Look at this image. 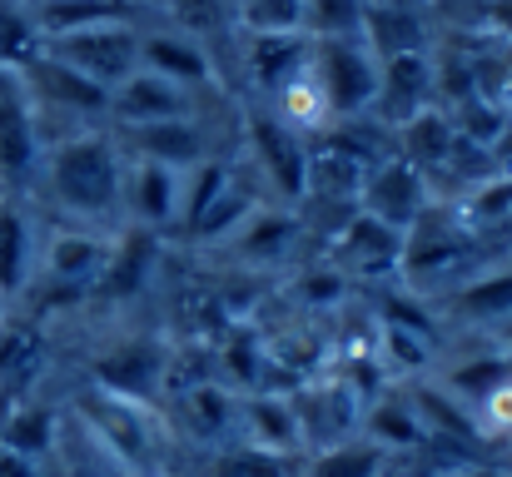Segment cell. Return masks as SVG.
Instances as JSON below:
<instances>
[{
    "label": "cell",
    "mask_w": 512,
    "mask_h": 477,
    "mask_svg": "<svg viewBox=\"0 0 512 477\" xmlns=\"http://www.w3.org/2000/svg\"><path fill=\"white\" fill-rule=\"evenodd\" d=\"M50 189L70 214L100 219L120 204L125 194V174H120V155L105 135H75L65 145H55L50 155Z\"/></svg>",
    "instance_id": "1"
},
{
    "label": "cell",
    "mask_w": 512,
    "mask_h": 477,
    "mask_svg": "<svg viewBox=\"0 0 512 477\" xmlns=\"http://www.w3.org/2000/svg\"><path fill=\"white\" fill-rule=\"evenodd\" d=\"M80 418L100 438L105 458H115L125 468V477H160L165 438H160L155 418L145 413V403H130V398H115V393H100L95 388L80 403Z\"/></svg>",
    "instance_id": "2"
},
{
    "label": "cell",
    "mask_w": 512,
    "mask_h": 477,
    "mask_svg": "<svg viewBox=\"0 0 512 477\" xmlns=\"http://www.w3.org/2000/svg\"><path fill=\"white\" fill-rule=\"evenodd\" d=\"M314 85L329 100V115H363L378 100V60L373 50L353 40H314Z\"/></svg>",
    "instance_id": "3"
},
{
    "label": "cell",
    "mask_w": 512,
    "mask_h": 477,
    "mask_svg": "<svg viewBox=\"0 0 512 477\" xmlns=\"http://www.w3.org/2000/svg\"><path fill=\"white\" fill-rule=\"evenodd\" d=\"M45 50L65 65H75L80 75H90L95 85L115 90L140 70V35L130 25H95V30H75V35H55L45 40Z\"/></svg>",
    "instance_id": "4"
},
{
    "label": "cell",
    "mask_w": 512,
    "mask_h": 477,
    "mask_svg": "<svg viewBox=\"0 0 512 477\" xmlns=\"http://www.w3.org/2000/svg\"><path fill=\"white\" fill-rule=\"evenodd\" d=\"M40 159L35 130V100L20 80V70L0 65V189H25Z\"/></svg>",
    "instance_id": "5"
},
{
    "label": "cell",
    "mask_w": 512,
    "mask_h": 477,
    "mask_svg": "<svg viewBox=\"0 0 512 477\" xmlns=\"http://www.w3.org/2000/svg\"><path fill=\"white\" fill-rule=\"evenodd\" d=\"M358 199H363V214L383 219L398 234H408L423 219V209H428V184H423V174L408 159H388V164L368 169Z\"/></svg>",
    "instance_id": "6"
},
{
    "label": "cell",
    "mask_w": 512,
    "mask_h": 477,
    "mask_svg": "<svg viewBox=\"0 0 512 477\" xmlns=\"http://www.w3.org/2000/svg\"><path fill=\"white\" fill-rule=\"evenodd\" d=\"M20 80H25L30 100H40V105L75 110V115H100V110H110V90L95 85L90 75H80L75 65L55 60L45 45H40V55H35L30 65H20Z\"/></svg>",
    "instance_id": "7"
},
{
    "label": "cell",
    "mask_w": 512,
    "mask_h": 477,
    "mask_svg": "<svg viewBox=\"0 0 512 477\" xmlns=\"http://www.w3.org/2000/svg\"><path fill=\"white\" fill-rule=\"evenodd\" d=\"M249 145L254 159L264 164L269 184H279L289 199L309 194V145L299 140V130H289L279 115H249Z\"/></svg>",
    "instance_id": "8"
},
{
    "label": "cell",
    "mask_w": 512,
    "mask_h": 477,
    "mask_svg": "<svg viewBox=\"0 0 512 477\" xmlns=\"http://www.w3.org/2000/svg\"><path fill=\"white\" fill-rule=\"evenodd\" d=\"M160 378H165V348L150 343V338L120 343V348L95 358V388L115 393V398H130V403H145L160 388Z\"/></svg>",
    "instance_id": "9"
},
{
    "label": "cell",
    "mask_w": 512,
    "mask_h": 477,
    "mask_svg": "<svg viewBox=\"0 0 512 477\" xmlns=\"http://www.w3.org/2000/svg\"><path fill=\"white\" fill-rule=\"evenodd\" d=\"M428 100H433V60H428V50H418V55H393V60H383L378 65V115L388 120V125H408L413 115H423L428 110Z\"/></svg>",
    "instance_id": "10"
},
{
    "label": "cell",
    "mask_w": 512,
    "mask_h": 477,
    "mask_svg": "<svg viewBox=\"0 0 512 477\" xmlns=\"http://www.w3.org/2000/svg\"><path fill=\"white\" fill-rule=\"evenodd\" d=\"M184 110H189V90L165 80V75H155V70H135L125 85L110 90V115L125 130L160 125V120H184Z\"/></svg>",
    "instance_id": "11"
},
{
    "label": "cell",
    "mask_w": 512,
    "mask_h": 477,
    "mask_svg": "<svg viewBox=\"0 0 512 477\" xmlns=\"http://www.w3.org/2000/svg\"><path fill=\"white\" fill-rule=\"evenodd\" d=\"M314 65V40L304 30H284V35H254L249 45V70H254V85L279 95L284 85H294L299 75H309Z\"/></svg>",
    "instance_id": "12"
},
{
    "label": "cell",
    "mask_w": 512,
    "mask_h": 477,
    "mask_svg": "<svg viewBox=\"0 0 512 477\" xmlns=\"http://www.w3.org/2000/svg\"><path fill=\"white\" fill-rule=\"evenodd\" d=\"M358 40L373 50V60H393V55H418L428 50V30L413 15V5H363V30Z\"/></svg>",
    "instance_id": "13"
},
{
    "label": "cell",
    "mask_w": 512,
    "mask_h": 477,
    "mask_svg": "<svg viewBox=\"0 0 512 477\" xmlns=\"http://www.w3.org/2000/svg\"><path fill=\"white\" fill-rule=\"evenodd\" d=\"M403 244H408V234L388 229L373 214H353L343 229V259H348V269H363V274H393L403 264Z\"/></svg>",
    "instance_id": "14"
},
{
    "label": "cell",
    "mask_w": 512,
    "mask_h": 477,
    "mask_svg": "<svg viewBox=\"0 0 512 477\" xmlns=\"http://www.w3.org/2000/svg\"><path fill=\"white\" fill-rule=\"evenodd\" d=\"M179 194H184V189H179V169H170V164L140 159V164L125 174V199H130L135 219L150 224V229L170 224L174 214H179Z\"/></svg>",
    "instance_id": "15"
},
{
    "label": "cell",
    "mask_w": 512,
    "mask_h": 477,
    "mask_svg": "<svg viewBox=\"0 0 512 477\" xmlns=\"http://www.w3.org/2000/svg\"><path fill=\"white\" fill-rule=\"evenodd\" d=\"M135 0H40L35 5V30L40 40L95 30V25H130Z\"/></svg>",
    "instance_id": "16"
},
{
    "label": "cell",
    "mask_w": 512,
    "mask_h": 477,
    "mask_svg": "<svg viewBox=\"0 0 512 477\" xmlns=\"http://www.w3.org/2000/svg\"><path fill=\"white\" fill-rule=\"evenodd\" d=\"M244 428H249V443L254 448H269L279 458H294L304 448V423H299V408L289 398H249L244 403Z\"/></svg>",
    "instance_id": "17"
},
{
    "label": "cell",
    "mask_w": 512,
    "mask_h": 477,
    "mask_svg": "<svg viewBox=\"0 0 512 477\" xmlns=\"http://www.w3.org/2000/svg\"><path fill=\"white\" fill-rule=\"evenodd\" d=\"M140 70H155V75H165V80L184 85V90L214 80L209 55L189 35H150V40H140Z\"/></svg>",
    "instance_id": "18"
},
{
    "label": "cell",
    "mask_w": 512,
    "mask_h": 477,
    "mask_svg": "<svg viewBox=\"0 0 512 477\" xmlns=\"http://www.w3.org/2000/svg\"><path fill=\"white\" fill-rule=\"evenodd\" d=\"M130 145L140 150V159H155V164H170V169H194L204 164V135L189 125V120H160V125H135L125 130Z\"/></svg>",
    "instance_id": "19"
},
{
    "label": "cell",
    "mask_w": 512,
    "mask_h": 477,
    "mask_svg": "<svg viewBox=\"0 0 512 477\" xmlns=\"http://www.w3.org/2000/svg\"><path fill=\"white\" fill-rule=\"evenodd\" d=\"M458 150V130H453V120L448 115H438V110H423V115H413L408 125H403V159L423 174V169H438V164H448Z\"/></svg>",
    "instance_id": "20"
},
{
    "label": "cell",
    "mask_w": 512,
    "mask_h": 477,
    "mask_svg": "<svg viewBox=\"0 0 512 477\" xmlns=\"http://www.w3.org/2000/svg\"><path fill=\"white\" fill-rule=\"evenodd\" d=\"M105 264H110V249H105L100 239H90V234H60V239L50 244V274H55L60 284H70V289L100 279Z\"/></svg>",
    "instance_id": "21"
},
{
    "label": "cell",
    "mask_w": 512,
    "mask_h": 477,
    "mask_svg": "<svg viewBox=\"0 0 512 477\" xmlns=\"http://www.w3.org/2000/svg\"><path fill=\"white\" fill-rule=\"evenodd\" d=\"M25 279H30V224L10 199H0V299L20 294Z\"/></svg>",
    "instance_id": "22"
},
{
    "label": "cell",
    "mask_w": 512,
    "mask_h": 477,
    "mask_svg": "<svg viewBox=\"0 0 512 477\" xmlns=\"http://www.w3.org/2000/svg\"><path fill=\"white\" fill-rule=\"evenodd\" d=\"M254 214H259V194L229 179V189H224V194H219V199H214V204L204 209V219H199V224H194L189 234L209 244V239H224V234H239V229H244V224H249Z\"/></svg>",
    "instance_id": "23"
},
{
    "label": "cell",
    "mask_w": 512,
    "mask_h": 477,
    "mask_svg": "<svg viewBox=\"0 0 512 477\" xmlns=\"http://www.w3.org/2000/svg\"><path fill=\"white\" fill-rule=\"evenodd\" d=\"M418 423H423L428 433L458 438V443H468V448L483 443V428H478L473 408H458L448 393H428V388H418Z\"/></svg>",
    "instance_id": "24"
},
{
    "label": "cell",
    "mask_w": 512,
    "mask_h": 477,
    "mask_svg": "<svg viewBox=\"0 0 512 477\" xmlns=\"http://www.w3.org/2000/svg\"><path fill=\"white\" fill-rule=\"evenodd\" d=\"M388 463V453L378 443H334V448H319V458L304 468V477H378Z\"/></svg>",
    "instance_id": "25"
},
{
    "label": "cell",
    "mask_w": 512,
    "mask_h": 477,
    "mask_svg": "<svg viewBox=\"0 0 512 477\" xmlns=\"http://www.w3.org/2000/svg\"><path fill=\"white\" fill-rule=\"evenodd\" d=\"M453 309L463 318H478V323L508 318L512 314V269H498V274H483V279L463 284L453 294Z\"/></svg>",
    "instance_id": "26"
},
{
    "label": "cell",
    "mask_w": 512,
    "mask_h": 477,
    "mask_svg": "<svg viewBox=\"0 0 512 477\" xmlns=\"http://www.w3.org/2000/svg\"><path fill=\"white\" fill-rule=\"evenodd\" d=\"M0 448H10V453H20L30 463L45 458L55 448V418L45 408H15L5 418V428H0Z\"/></svg>",
    "instance_id": "27"
},
{
    "label": "cell",
    "mask_w": 512,
    "mask_h": 477,
    "mask_svg": "<svg viewBox=\"0 0 512 477\" xmlns=\"http://www.w3.org/2000/svg\"><path fill=\"white\" fill-rule=\"evenodd\" d=\"M363 30V0H304L309 40H353Z\"/></svg>",
    "instance_id": "28"
},
{
    "label": "cell",
    "mask_w": 512,
    "mask_h": 477,
    "mask_svg": "<svg viewBox=\"0 0 512 477\" xmlns=\"http://www.w3.org/2000/svg\"><path fill=\"white\" fill-rule=\"evenodd\" d=\"M423 433H428V428H423L418 413L403 408V403H373V408H368V443H378L383 453H393V448H418Z\"/></svg>",
    "instance_id": "29"
},
{
    "label": "cell",
    "mask_w": 512,
    "mask_h": 477,
    "mask_svg": "<svg viewBox=\"0 0 512 477\" xmlns=\"http://www.w3.org/2000/svg\"><path fill=\"white\" fill-rule=\"evenodd\" d=\"M150 259H155V244L145 234L125 239V249H110V264L100 274L105 294H135L145 284V274H150Z\"/></svg>",
    "instance_id": "30"
},
{
    "label": "cell",
    "mask_w": 512,
    "mask_h": 477,
    "mask_svg": "<svg viewBox=\"0 0 512 477\" xmlns=\"http://www.w3.org/2000/svg\"><path fill=\"white\" fill-rule=\"evenodd\" d=\"M294 234H299V224H294V214H254L244 229H239V249L249 254V259H279L289 244H294Z\"/></svg>",
    "instance_id": "31"
},
{
    "label": "cell",
    "mask_w": 512,
    "mask_h": 477,
    "mask_svg": "<svg viewBox=\"0 0 512 477\" xmlns=\"http://www.w3.org/2000/svg\"><path fill=\"white\" fill-rule=\"evenodd\" d=\"M274 100H279V110H284L279 120H284L289 130H294V125H299V130H319L324 120H334V115H329L324 90L314 85V75H299V80H294V85H284Z\"/></svg>",
    "instance_id": "32"
},
{
    "label": "cell",
    "mask_w": 512,
    "mask_h": 477,
    "mask_svg": "<svg viewBox=\"0 0 512 477\" xmlns=\"http://www.w3.org/2000/svg\"><path fill=\"white\" fill-rule=\"evenodd\" d=\"M448 383H453V398H463V403L478 408L488 393H498L503 383H512V363L508 358H473V363L453 368Z\"/></svg>",
    "instance_id": "33"
},
{
    "label": "cell",
    "mask_w": 512,
    "mask_h": 477,
    "mask_svg": "<svg viewBox=\"0 0 512 477\" xmlns=\"http://www.w3.org/2000/svg\"><path fill=\"white\" fill-rule=\"evenodd\" d=\"M209 477H294V463L279 458V453H269V448L244 443V448L219 453V458L209 463Z\"/></svg>",
    "instance_id": "34"
},
{
    "label": "cell",
    "mask_w": 512,
    "mask_h": 477,
    "mask_svg": "<svg viewBox=\"0 0 512 477\" xmlns=\"http://www.w3.org/2000/svg\"><path fill=\"white\" fill-rule=\"evenodd\" d=\"M224 189H229V169H224L219 159H204V164H194V169H189V189L179 194V219L194 229V224L204 219V209H209V204H214Z\"/></svg>",
    "instance_id": "35"
},
{
    "label": "cell",
    "mask_w": 512,
    "mask_h": 477,
    "mask_svg": "<svg viewBox=\"0 0 512 477\" xmlns=\"http://www.w3.org/2000/svg\"><path fill=\"white\" fill-rule=\"evenodd\" d=\"M40 30H35V20L30 15H20L15 5H0V65H10V70H20V65H30L35 55H40Z\"/></svg>",
    "instance_id": "36"
},
{
    "label": "cell",
    "mask_w": 512,
    "mask_h": 477,
    "mask_svg": "<svg viewBox=\"0 0 512 477\" xmlns=\"http://www.w3.org/2000/svg\"><path fill=\"white\" fill-rule=\"evenodd\" d=\"M239 20H244L254 35L304 30V0H239Z\"/></svg>",
    "instance_id": "37"
},
{
    "label": "cell",
    "mask_w": 512,
    "mask_h": 477,
    "mask_svg": "<svg viewBox=\"0 0 512 477\" xmlns=\"http://www.w3.org/2000/svg\"><path fill=\"white\" fill-rule=\"evenodd\" d=\"M184 413L194 418V428H199L204 438H214V433H224V423H229L234 403H229V393H224V388H214V383H199V388L184 398Z\"/></svg>",
    "instance_id": "38"
},
{
    "label": "cell",
    "mask_w": 512,
    "mask_h": 477,
    "mask_svg": "<svg viewBox=\"0 0 512 477\" xmlns=\"http://www.w3.org/2000/svg\"><path fill=\"white\" fill-rule=\"evenodd\" d=\"M383 343H388V348H383V353H388V363H393V368H403V373L423 368V363H428V353H433V343H428L423 333H408V328H393V323L383 328Z\"/></svg>",
    "instance_id": "39"
},
{
    "label": "cell",
    "mask_w": 512,
    "mask_h": 477,
    "mask_svg": "<svg viewBox=\"0 0 512 477\" xmlns=\"http://www.w3.org/2000/svg\"><path fill=\"white\" fill-rule=\"evenodd\" d=\"M503 214H512V179H498V184H483L473 199H468V229H488L498 224Z\"/></svg>",
    "instance_id": "40"
},
{
    "label": "cell",
    "mask_w": 512,
    "mask_h": 477,
    "mask_svg": "<svg viewBox=\"0 0 512 477\" xmlns=\"http://www.w3.org/2000/svg\"><path fill=\"white\" fill-rule=\"evenodd\" d=\"M478 428L483 433H512V383H503L498 393H488L478 403Z\"/></svg>",
    "instance_id": "41"
},
{
    "label": "cell",
    "mask_w": 512,
    "mask_h": 477,
    "mask_svg": "<svg viewBox=\"0 0 512 477\" xmlns=\"http://www.w3.org/2000/svg\"><path fill=\"white\" fill-rule=\"evenodd\" d=\"M170 5L189 30H214L224 20V0H170Z\"/></svg>",
    "instance_id": "42"
},
{
    "label": "cell",
    "mask_w": 512,
    "mask_h": 477,
    "mask_svg": "<svg viewBox=\"0 0 512 477\" xmlns=\"http://www.w3.org/2000/svg\"><path fill=\"white\" fill-rule=\"evenodd\" d=\"M339 294H343L339 274H319V279H309V284H304V299H339Z\"/></svg>",
    "instance_id": "43"
},
{
    "label": "cell",
    "mask_w": 512,
    "mask_h": 477,
    "mask_svg": "<svg viewBox=\"0 0 512 477\" xmlns=\"http://www.w3.org/2000/svg\"><path fill=\"white\" fill-rule=\"evenodd\" d=\"M0 477H40V473H35V463H30V458H20V453L0 448Z\"/></svg>",
    "instance_id": "44"
},
{
    "label": "cell",
    "mask_w": 512,
    "mask_h": 477,
    "mask_svg": "<svg viewBox=\"0 0 512 477\" xmlns=\"http://www.w3.org/2000/svg\"><path fill=\"white\" fill-rule=\"evenodd\" d=\"M493 20H498L503 30H512V0H493Z\"/></svg>",
    "instance_id": "45"
},
{
    "label": "cell",
    "mask_w": 512,
    "mask_h": 477,
    "mask_svg": "<svg viewBox=\"0 0 512 477\" xmlns=\"http://www.w3.org/2000/svg\"><path fill=\"white\" fill-rule=\"evenodd\" d=\"M463 477H512L508 468H488V463H478V468H468Z\"/></svg>",
    "instance_id": "46"
},
{
    "label": "cell",
    "mask_w": 512,
    "mask_h": 477,
    "mask_svg": "<svg viewBox=\"0 0 512 477\" xmlns=\"http://www.w3.org/2000/svg\"><path fill=\"white\" fill-rule=\"evenodd\" d=\"M234 5H239V0H234Z\"/></svg>",
    "instance_id": "47"
}]
</instances>
